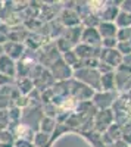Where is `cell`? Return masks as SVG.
I'll use <instances>...</instances> for the list:
<instances>
[{
  "label": "cell",
  "instance_id": "4",
  "mask_svg": "<svg viewBox=\"0 0 131 147\" xmlns=\"http://www.w3.org/2000/svg\"><path fill=\"white\" fill-rule=\"evenodd\" d=\"M99 59H100V62L109 65L113 69H116L122 63V55L118 52L116 49H102Z\"/></svg>",
  "mask_w": 131,
  "mask_h": 147
},
{
  "label": "cell",
  "instance_id": "3",
  "mask_svg": "<svg viewBox=\"0 0 131 147\" xmlns=\"http://www.w3.org/2000/svg\"><path fill=\"white\" fill-rule=\"evenodd\" d=\"M115 91H96L93 96V105L100 110H108L112 105H115Z\"/></svg>",
  "mask_w": 131,
  "mask_h": 147
},
{
  "label": "cell",
  "instance_id": "15",
  "mask_svg": "<svg viewBox=\"0 0 131 147\" xmlns=\"http://www.w3.org/2000/svg\"><path fill=\"white\" fill-rule=\"evenodd\" d=\"M18 91L21 93V96H27L31 94L34 91V81L28 77V78H21V81L18 82Z\"/></svg>",
  "mask_w": 131,
  "mask_h": 147
},
{
  "label": "cell",
  "instance_id": "30",
  "mask_svg": "<svg viewBox=\"0 0 131 147\" xmlns=\"http://www.w3.org/2000/svg\"><path fill=\"white\" fill-rule=\"evenodd\" d=\"M3 55V46H0V56Z\"/></svg>",
  "mask_w": 131,
  "mask_h": 147
},
{
  "label": "cell",
  "instance_id": "7",
  "mask_svg": "<svg viewBox=\"0 0 131 147\" xmlns=\"http://www.w3.org/2000/svg\"><path fill=\"white\" fill-rule=\"evenodd\" d=\"M0 74L7 78H15L16 77V60L10 59L6 55L0 56Z\"/></svg>",
  "mask_w": 131,
  "mask_h": 147
},
{
  "label": "cell",
  "instance_id": "20",
  "mask_svg": "<svg viewBox=\"0 0 131 147\" xmlns=\"http://www.w3.org/2000/svg\"><path fill=\"white\" fill-rule=\"evenodd\" d=\"M47 141H49V136L44 132H35L34 134V140H32V144L34 147H44V144H47Z\"/></svg>",
  "mask_w": 131,
  "mask_h": 147
},
{
  "label": "cell",
  "instance_id": "6",
  "mask_svg": "<svg viewBox=\"0 0 131 147\" xmlns=\"http://www.w3.org/2000/svg\"><path fill=\"white\" fill-rule=\"evenodd\" d=\"M115 122V116L113 112L111 109L108 110H99L96 119H94V124H96V128L99 131H108V128Z\"/></svg>",
  "mask_w": 131,
  "mask_h": 147
},
{
  "label": "cell",
  "instance_id": "17",
  "mask_svg": "<svg viewBox=\"0 0 131 147\" xmlns=\"http://www.w3.org/2000/svg\"><path fill=\"white\" fill-rule=\"evenodd\" d=\"M122 132H124V127L113 122V124L108 128V131H106V136H109L111 140L120 141V140H122Z\"/></svg>",
  "mask_w": 131,
  "mask_h": 147
},
{
  "label": "cell",
  "instance_id": "29",
  "mask_svg": "<svg viewBox=\"0 0 131 147\" xmlns=\"http://www.w3.org/2000/svg\"><path fill=\"white\" fill-rule=\"evenodd\" d=\"M127 99H128V102L131 103V90H130V91L127 93Z\"/></svg>",
  "mask_w": 131,
  "mask_h": 147
},
{
  "label": "cell",
  "instance_id": "24",
  "mask_svg": "<svg viewBox=\"0 0 131 147\" xmlns=\"http://www.w3.org/2000/svg\"><path fill=\"white\" fill-rule=\"evenodd\" d=\"M122 141L127 143V144H131V125H127V128H124Z\"/></svg>",
  "mask_w": 131,
  "mask_h": 147
},
{
  "label": "cell",
  "instance_id": "25",
  "mask_svg": "<svg viewBox=\"0 0 131 147\" xmlns=\"http://www.w3.org/2000/svg\"><path fill=\"white\" fill-rule=\"evenodd\" d=\"M15 147H34V144L32 141H28V140H16Z\"/></svg>",
  "mask_w": 131,
  "mask_h": 147
},
{
  "label": "cell",
  "instance_id": "11",
  "mask_svg": "<svg viewBox=\"0 0 131 147\" xmlns=\"http://www.w3.org/2000/svg\"><path fill=\"white\" fill-rule=\"evenodd\" d=\"M81 35H82V28L81 27H72V28H66L63 31V38L72 46L75 47L77 44H80L81 41Z\"/></svg>",
  "mask_w": 131,
  "mask_h": 147
},
{
  "label": "cell",
  "instance_id": "2",
  "mask_svg": "<svg viewBox=\"0 0 131 147\" xmlns=\"http://www.w3.org/2000/svg\"><path fill=\"white\" fill-rule=\"evenodd\" d=\"M50 74H52V77L56 80V81H65V80H69L71 77H74V69L68 66L65 62H63V59L61 57L57 60V62H55L52 66H50Z\"/></svg>",
  "mask_w": 131,
  "mask_h": 147
},
{
  "label": "cell",
  "instance_id": "8",
  "mask_svg": "<svg viewBox=\"0 0 131 147\" xmlns=\"http://www.w3.org/2000/svg\"><path fill=\"white\" fill-rule=\"evenodd\" d=\"M24 52H25V47H24L22 43H15V41H7L3 46V55L9 56L10 59H22Z\"/></svg>",
  "mask_w": 131,
  "mask_h": 147
},
{
  "label": "cell",
  "instance_id": "23",
  "mask_svg": "<svg viewBox=\"0 0 131 147\" xmlns=\"http://www.w3.org/2000/svg\"><path fill=\"white\" fill-rule=\"evenodd\" d=\"M118 40L116 38H105L102 40V49H116Z\"/></svg>",
  "mask_w": 131,
  "mask_h": 147
},
{
  "label": "cell",
  "instance_id": "14",
  "mask_svg": "<svg viewBox=\"0 0 131 147\" xmlns=\"http://www.w3.org/2000/svg\"><path fill=\"white\" fill-rule=\"evenodd\" d=\"M100 85H102V91H115V71L109 72V74H103L102 80H100Z\"/></svg>",
  "mask_w": 131,
  "mask_h": 147
},
{
  "label": "cell",
  "instance_id": "18",
  "mask_svg": "<svg viewBox=\"0 0 131 147\" xmlns=\"http://www.w3.org/2000/svg\"><path fill=\"white\" fill-rule=\"evenodd\" d=\"M115 24H116L118 28H131V13L127 12V10L121 9L120 15H118V18L115 21Z\"/></svg>",
  "mask_w": 131,
  "mask_h": 147
},
{
  "label": "cell",
  "instance_id": "5",
  "mask_svg": "<svg viewBox=\"0 0 131 147\" xmlns=\"http://www.w3.org/2000/svg\"><path fill=\"white\" fill-rule=\"evenodd\" d=\"M81 43L88 44L91 47H102V37H100L97 28H94V27H86L84 30H82Z\"/></svg>",
  "mask_w": 131,
  "mask_h": 147
},
{
  "label": "cell",
  "instance_id": "28",
  "mask_svg": "<svg viewBox=\"0 0 131 147\" xmlns=\"http://www.w3.org/2000/svg\"><path fill=\"white\" fill-rule=\"evenodd\" d=\"M0 147H15V144H5V143H0Z\"/></svg>",
  "mask_w": 131,
  "mask_h": 147
},
{
  "label": "cell",
  "instance_id": "21",
  "mask_svg": "<svg viewBox=\"0 0 131 147\" xmlns=\"http://www.w3.org/2000/svg\"><path fill=\"white\" fill-rule=\"evenodd\" d=\"M116 40L118 41H130L131 40V28H118Z\"/></svg>",
  "mask_w": 131,
  "mask_h": 147
},
{
  "label": "cell",
  "instance_id": "10",
  "mask_svg": "<svg viewBox=\"0 0 131 147\" xmlns=\"http://www.w3.org/2000/svg\"><path fill=\"white\" fill-rule=\"evenodd\" d=\"M115 88L128 93L131 90V74H124L115 71Z\"/></svg>",
  "mask_w": 131,
  "mask_h": 147
},
{
  "label": "cell",
  "instance_id": "12",
  "mask_svg": "<svg viewBox=\"0 0 131 147\" xmlns=\"http://www.w3.org/2000/svg\"><path fill=\"white\" fill-rule=\"evenodd\" d=\"M120 12H121L120 6H105L102 13L99 15L100 21H103V22H115L118 15H120Z\"/></svg>",
  "mask_w": 131,
  "mask_h": 147
},
{
  "label": "cell",
  "instance_id": "1",
  "mask_svg": "<svg viewBox=\"0 0 131 147\" xmlns=\"http://www.w3.org/2000/svg\"><path fill=\"white\" fill-rule=\"evenodd\" d=\"M74 77L86 84L87 87H90L94 91H102V85H100V80H102V74L97 69H91V68H81L74 71Z\"/></svg>",
  "mask_w": 131,
  "mask_h": 147
},
{
  "label": "cell",
  "instance_id": "27",
  "mask_svg": "<svg viewBox=\"0 0 131 147\" xmlns=\"http://www.w3.org/2000/svg\"><path fill=\"white\" fill-rule=\"evenodd\" d=\"M122 63L127 65V66H131V55H128V56H122Z\"/></svg>",
  "mask_w": 131,
  "mask_h": 147
},
{
  "label": "cell",
  "instance_id": "16",
  "mask_svg": "<svg viewBox=\"0 0 131 147\" xmlns=\"http://www.w3.org/2000/svg\"><path fill=\"white\" fill-rule=\"evenodd\" d=\"M55 127H56V121L55 118H50V116H44L40 122V132H44L47 136L55 131Z\"/></svg>",
  "mask_w": 131,
  "mask_h": 147
},
{
  "label": "cell",
  "instance_id": "26",
  "mask_svg": "<svg viewBox=\"0 0 131 147\" xmlns=\"http://www.w3.org/2000/svg\"><path fill=\"white\" fill-rule=\"evenodd\" d=\"M7 41H9V37L3 32H0V46H5Z\"/></svg>",
  "mask_w": 131,
  "mask_h": 147
},
{
  "label": "cell",
  "instance_id": "13",
  "mask_svg": "<svg viewBox=\"0 0 131 147\" xmlns=\"http://www.w3.org/2000/svg\"><path fill=\"white\" fill-rule=\"evenodd\" d=\"M72 18H80V15L75 13V12H72V10H65L63 13L61 15V21H62V24H63L65 27H68V28L78 27L80 24H81V21H75V19H72Z\"/></svg>",
  "mask_w": 131,
  "mask_h": 147
},
{
  "label": "cell",
  "instance_id": "9",
  "mask_svg": "<svg viewBox=\"0 0 131 147\" xmlns=\"http://www.w3.org/2000/svg\"><path fill=\"white\" fill-rule=\"evenodd\" d=\"M97 31L102 37V40H105V38H116L118 27H116L115 22H103V21H100V24L97 25Z\"/></svg>",
  "mask_w": 131,
  "mask_h": 147
},
{
  "label": "cell",
  "instance_id": "31",
  "mask_svg": "<svg viewBox=\"0 0 131 147\" xmlns=\"http://www.w3.org/2000/svg\"><path fill=\"white\" fill-rule=\"evenodd\" d=\"M2 24H3V21H2V18H0V25H2Z\"/></svg>",
  "mask_w": 131,
  "mask_h": 147
},
{
  "label": "cell",
  "instance_id": "19",
  "mask_svg": "<svg viewBox=\"0 0 131 147\" xmlns=\"http://www.w3.org/2000/svg\"><path fill=\"white\" fill-rule=\"evenodd\" d=\"M16 141V136L12 129H2L0 131V143H5V144H15Z\"/></svg>",
  "mask_w": 131,
  "mask_h": 147
},
{
  "label": "cell",
  "instance_id": "22",
  "mask_svg": "<svg viewBox=\"0 0 131 147\" xmlns=\"http://www.w3.org/2000/svg\"><path fill=\"white\" fill-rule=\"evenodd\" d=\"M116 50L120 52L122 56H128V55H131V44H130V41H118Z\"/></svg>",
  "mask_w": 131,
  "mask_h": 147
}]
</instances>
